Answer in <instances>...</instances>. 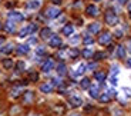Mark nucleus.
<instances>
[{"label":"nucleus","instance_id":"41","mask_svg":"<svg viewBox=\"0 0 131 116\" xmlns=\"http://www.w3.org/2000/svg\"><path fill=\"white\" fill-rule=\"evenodd\" d=\"M94 67H95V65H94V63H91V65L89 66V69H94Z\"/></svg>","mask_w":131,"mask_h":116},{"label":"nucleus","instance_id":"34","mask_svg":"<svg viewBox=\"0 0 131 116\" xmlns=\"http://www.w3.org/2000/svg\"><path fill=\"white\" fill-rule=\"evenodd\" d=\"M36 53L37 55H46V49H44V47H41V46H39L36 49Z\"/></svg>","mask_w":131,"mask_h":116},{"label":"nucleus","instance_id":"4","mask_svg":"<svg viewBox=\"0 0 131 116\" xmlns=\"http://www.w3.org/2000/svg\"><path fill=\"white\" fill-rule=\"evenodd\" d=\"M110 42H111V34L108 33V32H103L101 34H100V37H98V43L100 44H110Z\"/></svg>","mask_w":131,"mask_h":116},{"label":"nucleus","instance_id":"12","mask_svg":"<svg viewBox=\"0 0 131 116\" xmlns=\"http://www.w3.org/2000/svg\"><path fill=\"white\" fill-rule=\"evenodd\" d=\"M40 90H41L43 93H51V92H53V85H51L50 82L43 83L41 86H40Z\"/></svg>","mask_w":131,"mask_h":116},{"label":"nucleus","instance_id":"1","mask_svg":"<svg viewBox=\"0 0 131 116\" xmlns=\"http://www.w3.org/2000/svg\"><path fill=\"white\" fill-rule=\"evenodd\" d=\"M37 30V26L36 24H29V26H26V27H23V29L20 30V33H19V37H27V36H30L31 33H34Z\"/></svg>","mask_w":131,"mask_h":116},{"label":"nucleus","instance_id":"7","mask_svg":"<svg viewBox=\"0 0 131 116\" xmlns=\"http://www.w3.org/2000/svg\"><path fill=\"white\" fill-rule=\"evenodd\" d=\"M69 102H70V105H71L73 108H79V106H81V105H83V100H81V97H80V96H71L69 99Z\"/></svg>","mask_w":131,"mask_h":116},{"label":"nucleus","instance_id":"24","mask_svg":"<svg viewBox=\"0 0 131 116\" xmlns=\"http://www.w3.org/2000/svg\"><path fill=\"white\" fill-rule=\"evenodd\" d=\"M66 72H67L66 65L64 63H59V65H57V73H59V75H66Z\"/></svg>","mask_w":131,"mask_h":116},{"label":"nucleus","instance_id":"5","mask_svg":"<svg viewBox=\"0 0 131 116\" xmlns=\"http://www.w3.org/2000/svg\"><path fill=\"white\" fill-rule=\"evenodd\" d=\"M53 67H54V60H53V59H47L46 62L43 63L41 70H43L44 73H49L50 70H53Z\"/></svg>","mask_w":131,"mask_h":116},{"label":"nucleus","instance_id":"13","mask_svg":"<svg viewBox=\"0 0 131 116\" xmlns=\"http://www.w3.org/2000/svg\"><path fill=\"white\" fill-rule=\"evenodd\" d=\"M16 50L19 55H27L30 52V47H29V44H20V46H17Z\"/></svg>","mask_w":131,"mask_h":116},{"label":"nucleus","instance_id":"29","mask_svg":"<svg viewBox=\"0 0 131 116\" xmlns=\"http://www.w3.org/2000/svg\"><path fill=\"white\" fill-rule=\"evenodd\" d=\"M93 57H94V60H101L105 57V53L104 52H95V53L93 55Z\"/></svg>","mask_w":131,"mask_h":116},{"label":"nucleus","instance_id":"15","mask_svg":"<svg viewBox=\"0 0 131 116\" xmlns=\"http://www.w3.org/2000/svg\"><path fill=\"white\" fill-rule=\"evenodd\" d=\"M4 30H6V32H9V33H13L14 30H16V24H14V22L9 20V22L4 24Z\"/></svg>","mask_w":131,"mask_h":116},{"label":"nucleus","instance_id":"30","mask_svg":"<svg viewBox=\"0 0 131 116\" xmlns=\"http://www.w3.org/2000/svg\"><path fill=\"white\" fill-rule=\"evenodd\" d=\"M24 67H26L24 62H21V60H20V62H17V65H16V70H17V72H23Z\"/></svg>","mask_w":131,"mask_h":116},{"label":"nucleus","instance_id":"2","mask_svg":"<svg viewBox=\"0 0 131 116\" xmlns=\"http://www.w3.org/2000/svg\"><path fill=\"white\" fill-rule=\"evenodd\" d=\"M105 22H107V24H110V26H115V24L118 23L117 14H115L114 12H111V10H108L107 13H105Z\"/></svg>","mask_w":131,"mask_h":116},{"label":"nucleus","instance_id":"31","mask_svg":"<svg viewBox=\"0 0 131 116\" xmlns=\"http://www.w3.org/2000/svg\"><path fill=\"white\" fill-rule=\"evenodd\" d=\"M93 55H94V53H93V52H91L90 49H85V50H83V56H84L85 59H90V57H91Z\"/></svg>","mask_w":131,"mask_h":116},{"label":"nucleus","instance_id":"9","mask_svg":"<svg viewBox=\"0 0 131 116\" xmlns=\"http://www.w3.org/2000/svg\"><path fill=\"white\" fill-rule=\"evenodd\" d=\"M50 46H51V47H60V46H61V37L51 36V37H50Z\"/></svg>","mask_w":131,"mask_h":116},{"label":"nucleus","instance_id":"23","mask_svg":"<svg viewBox=\"0 0 131 116\" xmlns=\"http://www.w3.org/2000/svg\"><path fill=\"white\" fill-rule=\"evenodd\" d=\"M21 92H23V87H13L12 89V96L13 97H19L20 95H21Z\"/></svg>","mask_w":131,"mask_h":116},{"label":"nucleus","instance_id":"39","mask_svg":"<svg viewBox=\"0 0 131 116\" xmlns=\"http://www.w3.org/2000/svg\"><path fill=\"white\" fill-rule=\"evenodd\" d=\"M115 34H117V37H121V32H120V30H117V32H115Z\"/></svg>","mask_w":131,"mask_h":116},{"label":"nucleus","instance_id":"17","mask_svg":"<svg viewBox=\"0 0 131 116\" xmlns=\"http://www.w3.org/2000/svg\"><path fill=\"white\" fill-rule=\"evenodd\" d=\"M50 36H51V30H50V27H44V29H41V32H40V37H41V39H49Z\"/></svg>","mask_w":131,"mask_h":116},{"label":"nucleus","instance_id":"26","mask_svg":"<svg viewBox=\"0 0 131 116\" xmlns=\"http://www.w3.org/2000/svg\"><path fill=\"white\" fill-rule=\"evenodd\" d=\"M12 52H13V44H12V43L6 44V46L2 49V53H4V55H10Z\"/></svg>","mask_w":131,"mask_h":116},{"label":"nucleus","instance_id":"20","mask_svg":"<svg viewBox=\"0 0 131 116\" xmlns=\"http://www.w3.org/2000/svg\"><path fill=\"white\" fill-rule=\"evenodd\" d=\"M90 96L95 97V99L100 96V92H98V87L97 86H90Z\"/></svg>","mask_w":131,"mask_h":116},{"label":"nucleus","instance_id":"10","mask_svg":"<svg viewBox=\"0 0 131 116\" xmlns=\"http://www.w3.org/2000/svg\"><path fill=\"white\" fill-rule=\"evenodd\" d=\"M33 100H34V93H33V92H30V90H29V92H26L23 95V102L26 103V105H30Z\"/></svg>","mask_w":131,"mask_h":116},{"label":"nucleus","instance_id":"36","mask_svg":"<svg viewBox=\"0 0 131 116\" xmlns=\"http://www.w3.org/2000/svg\"><path fill=\"white\" fill-rule=\"evenodd\" d=\"M111 72H113V75H115V73L118 72V66H117V65H114V66L111 67Z\"/></svg>","mask_w":131,"mask_h":116},{"label":"nucleus","instance_id":"16","mask_svg":"<svg viewBox=\"0 0 131 116\" xmlns=\"http://www.w3.org/2000/svg\"><path fill=\"white\" fill-rule=\"evenodd\" d=\"M61 32H63L64 36H70V34H73V32H74V27H73V24H66Z\"/></svg>","mask_w":131,"mask_h":116},{"label":"nucleus","instance_id":"19","mask_svg":"<svg viewBox=\"0 0 131 116\" xmlns=\"http://www.w3.org/2000/svg\"><path fill=\"white\" fill-rule=\"evenodd\" d=\"M94 77H95V80H98V82H104L105 77H107V75H105L104 72H95Z\"/></svg>","mask_w":131,"mask_h":116},{"label":"nucleus","instance_id":"33","mask_svg":"<svg viewBox=\"0 0 131 116\" xmlns=\"http://www.w3.org/2000/svg\"><path fill=\"white\" fill-rule=\"evenodd\" d=\"M83 42H84V44H93V42H94V39H93L91 36H84V39H83Z\"/></svg>","mask_w":131,"mask_h":116},{"label":"nucleus","instance_id":"3","mask_svg":"<svg viewBox=\"0 0 131 116\" xmlns=\"http://www.w3.org/2000/svg\"><path fill=\"white\" fill-rule=\"evenodd\" d=\"M60 13H61V12H60L59 7H47L46 12H44V14H46L47 17H50V19H56Z\"/></svg>","mask_w":131,"mask_h":116},{"label":"nucleus","instance_id":"18","mask_svg":"<svg viewBox=\"0 0 131 116\" xmlns=\"http://www.w3.org/2000/svg\"><path fill=\"white\" fill-rule=\"evenodd\" d=\"M85 69H87V66H85L84 63L79 65V66H77V69H75V72H74V76H80V75H83V73L85 72Z\"/></svg>","mask_w":131,"mask_h":116},{"label":"nucleus","instance_id":"44","mask_svg":"<svg viewBox=\"0 0 131 116\" xmlns=\"http://www.w3.org/2000/svg\"><path fill=\"white\" fill-rule=\"evenodd\" d=\"M128 10H130V13H131V4H128Z\"/></svg>","mask_w":131,"mask_h":116},{"label":"nucleus","instance_id":"6","mask_svg":"<svg viewBox=\"0 0 131 116\" xmlns=\"http://www.w3.org/2000/svg\"><path fill=\"white\" fill-rule=\"evenodd\" d=\"M9 19L12 20V22H23L24 16L21 13H19V12H10V13H9Z\"/></svg>","mask_w":131,"mask_h":116},{"label":"nucleus","instance_id":"27","mask_svg":"<svg viewBox=\"0 0 131 116\" xmlns=\"http://www.w3.org/2000/svg\"><path fill=\"white\" fill-rule=\"evenodd\" d=\"M13 65H14V63H13V60H12V59H4L3 60V67H4V69H12Z\"/></svg>","mask_w":131,"mask_h":116},{"label":"nucleus","instance_id":"46","mask_svg":"<svg viewBox=\"0 0 131 116\" xmlns=\"http://www.w3.org/2000/svg\"><path fill=\"white\" fill-rule=\"evenodd\" d=\"M2 43H3V40H0V46H2Z\"/></svg>","mask_w":131,"mask_h":116},{"label":"nucleus","instance_id":"47","mask_svg":"<svg viewBox=\"0 0 131 116\" xmlns=\"http://www.w3.org/2000/svg\"><path fill=\"white\" fill-rule=\"evenodd\" d=\"M94 2H100V0H94Z\"/></svg>","mask_w":131,"mask_h":116},{"label":"nucleus","instance_id":"38","mask_svg":"<svg viewBox=\"0 0 131 116\" xmlns=\"http://www.w3.org/2000/svg\"><path fill=\"white\" fill-rule=\"evenodd\" d=\"M125 65H127L128 67H131V59H127V62H125Z\"/></svg>","mask_w":131,"mask_h":116},{"label":"nucleus","instance_id":"40","mask_svg":"<svg viewBox=\"0 0 131 116\" xmlns=\"http://www.w3.org/2000/svg\"><path fill=\"white\" fill-rule=\"evenodd\" d=\"M53 3H54V4H60V3H61V0H53Z\"/></svg>","mask_w":131,"mask_h":116},{"label":"nucleus","instance_id":"28","mask_svg":"<svg viewBox=\"0 0 131 116\" xmlns=\"http://www.w3.org/2000/svg\"><path fill=\"white\" fill-rule=\"evenodd\" d=\"M29 80L30 82H37V80H39V73L37 72H30L29 73Z\"/></svg>","mask_w":131,"mask_h":116},{"label":"nucleus","instance_id":"22","mask_svg":"<svg viewBox=\"0 0 131 116\" xmlns=\"http://www.w3.org/2000/svg\"><path fill=\"white\" fill-rule=\"evenodd\" d=\"M98 99H100V102H103V103H108L110 100H111V96H110L108 93H103V95L98 96Z\"/></svg>","mask_w":131,"mask_h":116},{"label":"nucleus","instance_id":"37","mask_svg":"<svg viewBox=\"0 0 131 116\" xmlns=\"http://www.w3.org/2000/svg\"><path fill=\"white\" fill-rule=\"evenodd\" d=\"M111 83H113V85H117V79H115L114 76L111 77Z\"/></svg>","mask_w":131,"mask_h":116},{"label":"nucleus","instance_id":"45","mask_svg":"<svg viewBox=\"0 0 131 116\" xmlns=\"http://www.w3.org/2000/svg\"><path fill=\"white\" fill-rule=\"evenodd\" d=\"M3 29V24H2V22H0V30Z\"/></svg>","mask_w":131,"mask_h":116},{"label":"nucleus","instance_id":"8","mask_svg":"<svg viewBox=\"0 0 131 116\" xmlns=\"http://www.w3.org/2000/svg\"><path fill=\"white\" fill-rule=\"evenodd\" d=\"M85 13L89 14V16H91V17H95V16L98 14L97 6H94V4H90V6H87V9H85Z\"/></svg>","mask_w":131,"mask_h":116},{"label":"nucleus","instance_id":"42","mask_svg":"<svg viewBox=\"0 0 131 116\" xmlns=\"http://www.w3.org/2000/svg\"><path fill=\"white\" fill-rule=\"evenodd\" d=\"M118 2H120V4H124L125 3V0H118Z\"/></svg>","mask_w":131,"mask_h":116},{"label":"nucleus","instance_id":"35","mask_svg":"<svg viewBox=\"0 0 131 116\" xmlns=\"http://www.w3.org/2000/svg\"><path fill=\"white\" fill-rule=\"evenodd\" d=\"M79 40H80L79 36H74V37H71V39H70V42H71V43H77Z\"/></svg>","mask_w":131,"mask_h":116},{"label":"nucleus","instance_id":"14","mask_svg":"<svg viewBox=\"0 0 131 116\" xmlns=\"http://www.w3.org/2000/svg\"><path fill=\"white\" fill-rule=\"evenodd\" d=\"M100 29H101V24H100V23H91L89 26V32H90V33H93V34L98 33Z\"/></svg>","mask_w":131,"mask_h":116},{"label":"nucleus","instance_id":"25","mask_svg":"<svg viewBox=\"0 0 131 116\" xmlns=\"http://www.w3.org/2000/svg\"><path fill=\"white\" fill-rule=\"evenodd\" d=\"M117 56L120 59H124L125 57V47L124 46H118L117 47Z\"/></svg>","mask_w":131,"mask_h":116},{"label":"nucleus","instance_id":"11","mask_svg":"<svg viewBox=\"0 0 131 116\" xmlns=\"http://www.w3.org/2000/svg\"><path fill=\"white\" fill-rule=\"evenodd\" d=\"M41 6V2L40 0H30V2H27L26 3V7L27 9H39V7Z\"/></svg>","mask_w":131,"mask_h":116},{"label":"nucleus","instance_id":"43","mask_svg":"<svg viewBox=\"0 0 131 116\" xmlns=\"http://www.w3.org/2000/svg\"><path fill=\"white\" fill-rule=\"evenodd\" d=\"M71 116H81V115H79V113H73Z\"/></svg>","mask_w":131,"mask_h":116},{"label":"nucleus","instance_id":"21","mask_svg":"<svg viewBox=\"0 0 131 116\" xmlns=\"http://www.w3.org/2000/svg\"><path fill=\"white\" fill-rule=\"evenodd\" d=\"M80 86H81L83 89H90V86H91V82H90V79L84 77V79H81V82H80Z\"/></svg>","mask_w":131,"mask_h":116},{"label":"nucleus","instance_id":"32","mask_svg":"<svg viewBox=\"0 0 131 116\" xmlns=\"http://www.w3.org/2000/svg\"><path fill=\"white\" fill-rule=\"evenodd\" d=\"M69 56L71 57V59L77 57V56H79V50H77V49H71V50H69Z\"/></svg>","mask_w":131,"mask_h":116}]
</instances>
